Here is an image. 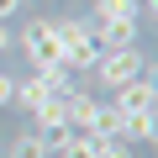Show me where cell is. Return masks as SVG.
Instances as JSON below:
<instances>
[{
	"mask_svg": "<svg viewBox=\"0 0 158 158\" xmlns=\"http://www.w3.org/2000/svg\"><path fill=\"white\" fill-rule=\"evenodd\" d=\"M32 69H58L63 63V42L53 37V21H27V37H21Z\"/></svg>",
	"mask_w": 158,
	"mask_h": 158,
	"instance_id": "6da1fadb",
	"label": "cell"
},
{
	"mask_svg": "<svg viewBox=\"0 0 158 158\" xmlns=\"http://www.w3.org/2000/svg\"><path fill=\"white\" fill-rule=\"evenodd\" d=\"M95 74H100V85H132L137 74H148V63L137 48H111V53H100Z\"/></svg>",
	"mask_w": 158,
	"mask_h": 158,
	"instance_id": "7a4b0ae2",
	"label": "cell"
},
{
	"mask_svg": "<svg viewBox=\"0 0 158 158\" xmlns=\"http://www.w3.org/2000/svg\"><path fill=\"white\" fill-rule=\"evenodd\" d=\"M116 111H153L158 106V85H153V74H137L132 85H116Z\"/></svg>",
	"mask_w": 158,
	"mask_h": 158,
	"instance_id": "3957f363",
	"label": "cell"
},
{
	"mask_svg": "<svg viewBox=\"0 0 158 158\" xmlns=\"http://www.w3.org/2000/svg\"><path fill=\"white\" fill-rule=\"evenodd\" d=\"M90 37L100 42V53H111V48H137V21H90Z\"/></svg>",
	"mask_w": 158,
	"mask_h": 158,
	"instance_id": "277c9868",
	"label": "cell"
},
{
	"mask_svg": "<svg viewBox=\"0 0 158 158\" xmlns=\"http://www.w3.org/2000/svg\"><path fill=\"white\" fill-rule=\"evenodd\" d=\"M153 111H121V132H116V142H153Z\"/></svg>",
	"mask_w": 158,
	"mask_h": 158,
	"instance_id": "5b68a950",
	"label": "cell"
},
{
	"mask_svg": "<svg viewBox=\"0 0 158 158\" xmlns=\"http://www.w3.org/2000/svg\"><path fill=\"white\" fill-rule=\"evenodd\" d=\"M90 21H142V0H95Z\"/></svg>",
	"mask_w": 158,
	"mask_h": 158,
	"instance_id": "8992f818",
	"label": "cell"
},
{
	"mask_svg": "<svg viewBox=\"0 0 158 158\" xmlns=\"http://www.w3.org/2000/svg\"><path fill=\"white\" fill-rule=\"evenodd\" d=\"M95 63H100V42L95 37H79V42L63 48V69H95Z\"/></svg>",
	"mask_w": 158,
	"mask_h": 158,
	"instance_id": "52a82bcc",
	"label": "cell"
},
{
	"mask_svg": "<svg viewBox=\"0 0 158 158\" xmlns=\"http://www.w3.org/2000/svg\"><path fill=\"white\" fill-rule=\"evenodd\" d=\"M42 100H48V79H42V69H37V74L27 79V85L16 79V100H11V106H21V111H37Z\"/></svg>",
	"mask_w": 158,
	"mask_h": 158,
	"instance_id": "ba28073f",
	"label": "cell"
},
{
	"mask_svg": "<svg viewBox=\"0 0 158 158\" xmlns=\"http://www.w3.org/2000/svg\"><path fill=\"white\" fill-rule=\"evenodd\" d=\"M90 132H95V137H116V132H121V111H116V106H95Z\"/></svg>",
	"mask_w": 158,
	"mask_h": 158,
	"instance_id": "9c48e42d",
	"label": "cell"
},
{
	"mask_svg": "<svg viewBox=\"0 0 158 158\" xmlns=\"http://www.w3.org/2000/svg\"><path fill=\"white\" fill-rule=\"evenodd\" d=\"M11 158H53V153H48V142H42L37 132H21V137L11 142Z\"/></svg>",
	"mask_w": 158,
	"mask_h": 158,
	"instance_id": "30bf717a",
	"label": "cell"
},
{
	"mask_svg": "<svg viewBox=\"0 0 158 158\" xmlns=\"http://www.w3.org/2000/svg\"><path fill=\"white\" fill-rule=\"evenodd\" d=\"M53 158H95V137H90V132H74V137L63 142V153H53Z\"/></svg>",
	"mask_w": 158,
	"mask_h": 158,
	"instance_id": "8fae6325",
	"label": "cell"
},
{
	"mask_svg": "<svg viewBox=\"0 0 158 158\" xmlns=\"http://www.w3.org/2000/svg\"><path fill=\"white\" fill-rule=\"evenodd\" d=\"M37 137H42V142H48V153H63V142H69V137H74V127H69V121H58V127H42V132H37Z\"/></svg>",
	"mask_w": 158,
	"mask_h": 158,
	"instance_id": "7c38bea8",
	"label": "cell"
},
{
	"mask_svg": "<svg viewBox=\"0 0 158 158\" xmlns=\"http://www.w3.org/2000/svg\"><path fill=\"white\" fill-rule=\"evenodd\" d=\"M90 137H95V132H90ZM95 158H132V148L116 142V137H95Z\"/></svg>",
	"mask_w": 158,
	"mask_h": 158,
	"instance_id": "4fadbf2b",
	"label": "cell"
},
{
	"mask_svg": "<svg viewBox=\"0 0 158 158\" xmlns=\"http://www.w3.org/2000/svg\"><path fill=\"white\" fill-rule=\"evenodd\" d=\"M11 100H16V79H11V74H0V106H11Z\"/></svg>",
	"mask_w": 158,
	"mask_h": 158,
	"instance_id": "5bb4252c",
	"label": "cell"
},
{
	"mask_svg": "<svg viewBox=\"0 0 158 158\" xmlns=\"http://www.w3.org/2000/svg\"><path fill=\"white\" fill-rule=\"evenodd\" d=\"M21 6H27V0H0V21H11V16H16Z\"/></svg>",
	"mask_w": 158,
	"mask_h": 158,
	"instance_id": "9a60e30c",
	"label": "cell"
},
{
	"mask_svg": "<svg viewBox=\"0 0 158 158\" xmlns=\"http://www.w3.org/2000/svg\"><path fill=\"white\" fill-rule=\"evenodd\" d=\"M6 48H11V27L0 21V53H6Z\"/></svg>",
	"mask_w": 158,
	"mask_h": 158,
	"instance_id": "2e32d148",
	"label": "cell"
}]
</instances>
